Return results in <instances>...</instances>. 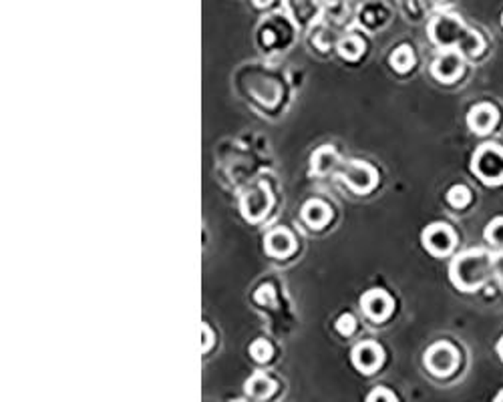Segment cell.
<instances>
[{
    "instance_id": "cell-20",
    "label": "cell",
    "mask_w": 503,
    "mask_h": 402,
    "mask_svg": "<svg viewBox=\"0 0 503 402\" xmlns=\"http://www.w3.org/2000/svg\"><path fill=\"white\" fill-rule=\"evenodd\" d=\"M250 354L252 358L258 360V362H268L272 358V344L264 338L256 340V342H252Z\"/></svg>"
},
{
    "instance_id": "cell-3",
    "label": "cell",
    "mask_w": 503,
    "mask_h": 402,
    "mask_svg": "<svg viewBox=\"0 0 503 402\" xmlns=\"http://www.w3.org/2000/svg\"><path fill=\"white\" fill-rule=\"evenodd\" d=\"M471 169L487 185L503 183V147L495 143L481 145L473 155Z\"/></svg>"
},
{
    "instance_id": "cell-23",
    "label": "cell",
    "mask_w": 503,
    "mask_h": 402,
    "mask_svg": "<svg viewBox=\"0 0 503 402\" xmlns=\"http://www.w3.org/2000/svg\"><path fill=\"white\" fill-rule=\"evenodd\" d=\"M366 402H397V396L389 389H375L366 396Z\"/></svg>"
},
{
    "instance_id": "cell-13",
    "label": "cell",
    "mask_w": 503,
    "mask_h": 402,
    "mask_svg": "<svg viewBox=\"0 0 503 402\" xmlns=\"http://www.w3.org/2000/svg\"><path fill=\"white\" fill-rule=\"evenodd\" d=\"M330 215H332L330 207H328L324 201H320V200L306 201V203H304V207H302V219H304V224H306V226L315 227V229L327 226L328 219H330Z\"/></svg>"
},
{
    "instance_id": "cell-17",
    "label": "cell",
    "mask_w": 503,
    "mask_h": 402,
    "mask_svg": "<svg viewBox=\"0 0 503 402\" xmlns=\"http://www.w3.org/2000/svg\"><path fill=\"white\" fill-rule=\"evenodd\" d=\"M365 50V42L358 37H346L339 42V52L346 61H356Z\"/></svg>"
},
{
    "instance_id": "cell-5",
    "label": "cell",
    "mask_w": 503,
    "mask_h": 402,
    "mask_svg": "<svg viewBox=\"0 0 503 402\" xmlns=\"http://www.w3.org/2000/svg\"><path fill=\"white\" fill-rule=\"evenodd\" d=\"M457 364H459V352L449 342H437L425 354V366L435 377H449L451 372H455Z\"/></svg>"
},
{
    "instance_id": "cell-12",
    "label": "cell",
    "mask_w": 503,
    "mask_h": 402,
    "mask_svg": "<svg viewBox=\"0 0 503 402\" xmlns=\"http://www.w3.org/2000/svg\"><path fill=\"white\" fill-rule=\"evenodd\" d=\"M264 248L272 258H288L290 253L296 250V239H294L290 229L276 227L266 236Z\"/></svg>"
},
{
    "instance_id": "cell-1",
    "label": "cell",
    "mask_w": 503,
    "mask_h": 402,
    "mask_svg": "<svg viewBox=\"0 0 503 402\" xmlns=\"http://www.w3.org/2000/svg\"><path fill=\"white\" fill-rule=\"evenodd\" d=\"M429 37L445 49H457L465 57H477L483 50V38L479 33L467 28L463 21L455 14H441L429 25Z\"/></svg>"
},
{
    "instance_id": "cell-26",
    "label": "cell",
    "mask_w": 503,
    "mask_h": 402,
    "mask_svg": "<svg viewBox=\"0 0 503 402\" xmlns=\"http://www.w3.org/2000/svg\"><path fill=\"white\" fill-rule=\"evenodd\" d=\"M497 354H499V358L503 360V336H502V340L497 342Z\"/></svg>"
},
{
    "instance_id": "cell-11",
    "label": "cell",
    "mask_w": 503,
    "mask_h": 402,
    "mask_svg": "<svg viewBox=\"0 0 503 402\" xmlns=\"http://www.w3.org/2000/svg\"><path fill=\"white\" fill-rule=\"evenodd\" d=\"M497 121H499V113L490 103H479L467 113L469 129L479 133V135H485V133L493 131L495 125H497Z\"/></svg>"
},
{
    "instance_id": "cell-29",
    "label": "cell",
    "mask_w": 503,
    "mask_h": 402,
    "mask_svg": "<svg viewBox=\"0 0 503 402\" xmlns=\"http://www.w3.org/2000/svg\"><path fill=\"white\" fill-rule=\"evenodd\" d=\"M502 25H503V16H502Z\"/></svg>"
},
{
    "instance_id": "cell-8",
    "label": "cell",
    "mask_w": 503,
    "mask_h": 402,
    "mask_svg": "<svg viewBox=\"0 0 503 402\" xmlns=\"http://www.w3.org/2000/svg\"><path fill=\"white\" fill-rule=\"evenodd\" d=\"M431 73L441 83H453L463 73V54L455 49L443 52L431 67Z\"/></svg>"
},
{
    "instance_id": "cell-30",
    "label": "cell",
    "mask_w": 503,
    "mask_h": 402,
    "mask_svg": "<svg viewBox=\"0 0 503 402\" xmlns=\"http://www.w3.org/2000/svg\"><path fill=\"white\" fill-rule=\"evenodd\" d=\"M238 402H242V401H238Z\"/></svg>"
},
{
    "instance_id": "cell-16",
    "label": "cell",
    "mask_w": 503,
    "mask_h": 402,
    "mask_svg": "<svg viewBox=\"0 0 503 402\" xmlns=\"http://www.w3.org/2000/svg\"><path fill=\"white\" fill-rule=\"evenodd\" d=\"M390 64H392L395 71H399V73H407V71L415 64V52H413L411 47L402 45V47H399L397 50H392V54H390Z\"/></svg>"
},
{
    "instance_id": "cell-14",
    "label": "cell",
    "mask_w": 503,
    "mask_h": 402,
    "mask_svg": "<svg viewBox=\"0 0 503 402\" xmlns=\"http://www.w3.org/2000/svg\"><path fill=\"white\" fill-rule=\"evenodd\" d=\"M276 390V382L270 377H266L262 372L254 374V377L246 382V394H250L252 398H258V401H266L274 394Z\"/></svg>"
},
{
    "instance_id": "cell-15",
    "label": "cell",
    "mask_w": 503,
    "mask_h": 402,
    "mask_svg": "<svg viewBox=\"0 0 503 402\" xmlns=\"http://www.w3.org/2000/svg\"><path fill=\"white\" fill-rule=\"evenodd\" d=\"M310 165H312V173L315 176H327L328 171H332L339 165V153H337L334 147H328V145L327 147H320L312 155Z\"/></svg>"
},
{
    "instance_id": "cell-2",
    "label": "cell",
    "mask_w": 503,
    "mask_h": 402,
    "mask_svg": "<svg viewBox=\"0 0 503 402\" xmlns=\"http://www.w3.org/2000/svg\"><path fill=\"white\" fill-rule=\"evenodd\" d=\"M493 270V255L483 250H469L453 260L449 276L455 288L473 292L485 284Z\"/></svg>"
},
{
    "instance_id": "cell-18",
    "label": "cell",
    "mask_w": 503,
    "mask_h": 402,
    "mask_svg": "<svg viewBox=\"0 0 503 402\" xmlns=\"http://www.w3.org/2000/svg\"><path fill=\"white\" fill-rule=\"evenodd\" d=\"M447 201H449L451 207L461 209V207H465L467 203L471 201V191H469L465 185H453V188L447 191Z\"/></svg>"
},
{
    "instance_id": "cell-6",
    "label": "cell",
    "mask_w": 503,
    "mask_h": 402,
    "mask_svg": "<svg viewBox=\"0 0 503 402\" xmlns=\"http://www.w3.org/2000/svg\"><path fill=\"white\" fill-rule=\"evenodd\" d=\"M270 203H272V195H270V189L264 183L256 185L254 189H250L239 203V209L242 215L248 219V222H260L268 209H270Z\"/></svg>"
},
{
    "instance_id": "cell-27",
    "label": "cell",
    "mask_w": 503,
    "mask_h": 402,
    "mask_svg": "<svg viewBox=\"0 0 503 402\" xmlns=\"http://www.w3.org/2000/svg\"><path fill=\"white\" fill-rule=\"evenodd\" d=\"M493 402H503V390L499 392V394H497V396H495V401Z\"/></svg>"
},
{
    "instance_id": "cell-19",
    "label": "cell",
    "mask_w": 503,
    "mask_h": 402,
    "mask_svg": "<svg viewBox=\"0 0 503 402\" xmlns=\"http://www.w3.org/2000/svg\"><path fill=\"white\" fill-rule=\"evenodd\" d=\"M485 239L495 248H503V217H495L490 226L485 227Z\"/></svg>"
},
{
    "instance_id": "cell-21",
    "label": "cell",
    "mask_w": 503,
    "mask_h": 402,
    "mask_svg": "<svg viewBox=\"0 0 503 402\" xmlns=\"http://www.w3.org/2000/svg\"><path fill=\"white\" fill-rule=\"evenodd\" d=\"M254 300L258 302V304H262V306H274V300H276L274 286H272V284H264L262 288L256 289Z\"/></svg>"
},
{
    "instance_id": "cell-22",
    "label": "cell",
    "mask_w": 503,
    "mask_h": 402,
    "mask_svg": "<svg viewBox=\"0 0 503 402\" xmlns=\"http://www.w3.org/2000/svg\"><path fill=\"white\" fill-rule=\"evenodd\" d=\"M354 328H356V320H354V316L342 314L339 320H337V330H339L342 336H351L352 332H354Z\"/></svg>"
},
{
    "instance_id": "cell-9",
    "label": "cell",
    "mask_w": 503,
    "mask_h": 402,
    "mask_svg": "<svg viewBox=\"0 0 503 402\" xmlns=\"http://www.w3.org/2000/svg\"><path fill=\"white\" fill-rule=\"evenodd\" d=\"M352 364L356 366V370H361L363 374H373L383 364L380 346L371 342V340L356 344L354 350H352Z\"/></svg>"
},
{
    "instance_id": "cell-7",
    "label": "cell",
    "mask_w": 503,
    "mask_h": 402,
    "mask_svg": "<svg viewBox=\"0 0 503 402\" xmlns=\"http://www.w3.org/2000/svg\"><path fill=\"white\" fill-rule=\"evenodd\" d=\"M423 246L433 255H447L455 248V231L447 224H433L423 229Z\"/></svg>"
},
{
    "instance_id": "cell-4",
    "label": "cell",
    "mask_w": 503,
    "mask_h": 402,
    "mask_svg": "<svg viewBox=\"0 0 503 402\" xmlns=\"http://www.w3.org/2000/svg\"><path fill=\"white\" fill-rule=\"evenodd\" d=\"M340 179L346 183V188L354 191V193H368L371 189L377 185L378 176L373 165L365 163V161H349L339 171Z\"/></svg>"
},
{
    "instance_id": "cell-24",
    "label": "cell",
    "mask_w": 503,
    "mask_h": 402,
    "mask_svg": "<svg viewBox=\"0 0 503 402\" xmlns=\"http://www.w3.org/2000/svg\"><path fill=\"white\" fill-rule=\"evenodd\" d=\"M201 330H203V344H201V352H208L210 348H212V340H214V334H212V330H210V326H208V324H203V326H201Z\"/></svg>"
},
{
    "instance_id": "cell-10",
    "label": "cell",
    "mask_w": 503,
    "mask_h": 402,
    "mask_svg": "<svg viewBox=\"0 0 503 402\" xmlns=\"http://www.w3.org/2000/svg\"><path fill=\"white\" fill-rule=\"evenodd\" d=\"M361 308L371 320L383 322L387 320L392 312V298L385 289H368L361 298Z\"/></svg>"
},
{
    "instance_id": "cell-25",
    "label": "cell",
    "mask_w": 503,
    "mask_h": 402,
    "mask_svg": "<svg viewBox=\"0 0 503 402\" xmlns=\"http://www.w3.org/2000/svg\"><path fill=\"white\" fill-rule=\"evenodd\" d=\"M493 268H495L497 274L503 277V253L502 255H493Z\"/></svg>"
},
{
    "instance_id": "cell-28",
    "label": "cell",
    "mask_w": 503,
    "mask_h": 402,
    "mask_svg": "<svg viewBox=\"0 0 503 402\" xmlns=\"http://www.w3.org/2000/svg\"><path fill=\"white\" fill-rule=\"evenodd\" d=\"M431 2H441V0H431Z\"/></svg>"
}]
</instances>
